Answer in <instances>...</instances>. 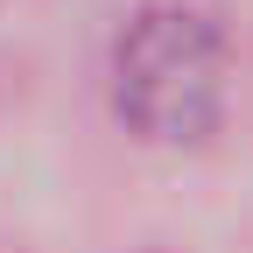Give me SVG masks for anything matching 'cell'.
Listing matches in <instances>:
<instances>
[{"instance_id":"cell-1","label":"cell","mask_w":253,"mask_h":253,"mask_svg":"<svg viewBox=\"0 0 253 253\" xmlns=\"http://www.w3.org/2000/svg\"><path fill=\"white\" fill-rule=\"evenodd\" d=\"M239 42L225 0H134L106 49L113 120L148 148H204L225 126Z\"/></svg>"}]
</instances>
